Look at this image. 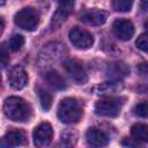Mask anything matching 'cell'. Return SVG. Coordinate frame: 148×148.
Listing matches in <instances>:
<instances>
[{"instance_id": "1", "label": "cell", "mask_w": 148, "mask_h": 148, "mask_svg": "<svg viewBox=\"0 0 148 148\" xmlns=\"http://www.w3.org/2000/svg\"><path fill=\"white\" fill-rule=\"evenodd\" d=\"M5 114L13 121H27L31 117L30 105L21 97L12 96L5 101Z\"/></svg>"}, {"instance_id": "2", "label": "cell", "mask_w": 148, "mask_h": 148, "mask_svg": "<svg viewBox=\"0 0 148 148\" xmlns=\"http://www.w3.org/2000/svg\"><path fill=\"white\" fill-rule=\"evenodd\" d=\"M82 117L81 104L75 98H65L58 106V118L65 124L79 123Z\"/></svg>"}, {"instance_id": "3", "label": "cell", "mask_w": 148, "mask_h": 148, "mask_svg": "<svg viewBox=\"0 0 148 148\" xmlns=\"http://www.w3.org/2000/svg\"><path fill=\"white\" fill-rule=\"evenodd\" d=\"M14 22L21 29H24L28 31H34L37 28L38 22H39L38 13L31 7H25L15 14Z\"/></svg>"}, {"instance_id": "4", "label": "cell", "mask_w": 148, "mask_h": 148, "mask_svg": "<svg viewBox=\"0 0 148 148\" xmlns=\"http://www.w3.org/2000/svg\"><path fill=\"white\" fill-rule=\"evenodd\" d=\"M123 99L121 98H105L96 103L95 112L102 117H117L121 110Z\"/></svg>"}, {"instance_id": "5", "label": "cell", "mask_w": 148, "mask_h": 148, "mask_svg": "<svg viewBox=\"0 0 148 148\" xmlns=\"http://www.w3.org/2000/svg\"><path fill=\"white\" fill-rule=\"evenodd\" d=\"M69 40L72 42V44L80 49V50H87V49H90L94 44V37L92 35L82 29V28H73L71 31H69Z\"/></svg>"}, {"instance_id": "6", "label": "cell", "mask_w": 148, "mask_h": 148, "mask_svg": "<svg viewBox=\"0 0 148 148\" xmlns=\"http://www.w3.org/2000/svg\"><path fill=\"white\" fill-rule=\"evenodd\" d=\"M64 68L69 75V77L77 84H83L88 80L87 72L83 67V65L74 59H67L64 61Z\"/></svg>"}, {"instance_id": "7", "label": "cell", "mask_w": 148, "mask_h": 148, "mask_svg": "<svg viewBox=\"0 0 148 148\" xmlns=\"http://www.w3.org/2000/svg\"><path fill=\"white\" fill-rule=\"evenodd\" d=\"M32 138H34V143L37 147H45L49 146L52 141L53 138V130L52 126L49 123H42L39 124L34 133H32Z\"/></svg>"}, {"instance_id": "8", "label": "cell", "mask_w": 148, "mask_h": 148, "mask_svg": "<svg viewBox=\"0 0 148 148\" xmlns=\"http://www.w3.org/2000/svg\"><path fill=\"white\" fill-rule=\"evenodd\" d=\"M8 82L10 87L16 90L23 89L28 83V74L24 68L20 65L12 67L8 73Z\"/></svg>"}, {"instance_id": "9", "label": "cell", "mask_w": 148, "mask_h": 148, "mask_svg": "<svg viewBox=\"0 0 148 148\" xmlns=\"http://www.w3.org/2000/svg\"><path fill=\"white\" fill-rule=\"evenodd\" d=\"M113 34L120 39V40H128L134 35V25L131 21L118 18L112 24Z\"/></svg>"}, {"instance_id": "10", "label": "cell", "mask_w": 148, "mask_h": 148, "mask_svg": "<svg viewBox=\"0 0 148 148\" xmlns=\"http://www.w3.org/2000/svg\"><path fill=\"white\" fill-rule=\"evenodd\" d=\"M108 17L106 12L102 10V9H86L83 12H81L79 18L80 21H82L86 24H90V25H102L103 23H105Z\"/></svg>"}, {"instance_id": "11", "label": "cell", "mask_w": 148, "mask_h": 148, "mask_svg": "<svg viewBox=\"0 0 148 148\" xmlns=\"http://www.w3.org/2000/svg\"><path fill=\"white\" fill-rule=\"evenodd\" d=\"M74 5L75 3L73 1H62V2H59L58 10L53 14V17H52V21H51V29L52 30L57 29L58 27H60L64 21H66V17L72 12Z\"/></svg>"}, {"instance_id": "12", "label": "cell", "mask_w": 148, "mask_h": 148, "mask_svg": "<svg viewBox=\"0 0 148 148\" xmlns=\"http://www.w3.org/2000/svg\"><path fill=\"white\" fill-rule=\"evenodd\" d=\"M25 142V135L21 130H10L1 139V148H15Z\"/></svg>"}, {"instance_id": "13", "label": "cell", "mask_w": 148, "mask_h": 148, "mask_svg": "<svg viewBox=\"0 0 148 148\" xmlns=\"http://www.w3.org/2000/svg\"><path fill=\"white\" fill-rule=\"evenodd\" d=\"M86 139H87V142L91 147H95V148L103 147V146L108 145V142H109V136L106 135V133L98 128L88 130V132L86 134Z\"/></svg>"}, {"instance_id": "14", "label": "cell", "mask_w": 148, "mask_h": 148, "mask_svg": "<svg viewBox=\"0 0 148 148\" xmlns=\"http://www.w3.org/2000/svg\"><path fill=\"white\" fill-rule=\"evenodd\" d=\"M123 84L120 81H114V80H111V81H108V82H103V83H99L98 86L95 87V92L97 95H101V96H109V95H112V94H116V92H119L121 89H123Z\"/></svg>"}, {"instance_id": "15", "label": "cell", "mask_w": 148, "mask_h": 148, "mask_svg": "<svg viewBox=\"0 0 148 148\" xmlns=\"http://www.w3.org/2000/svg\"><path fill=\"white\" fill-rule=\"evenodd\" d=\"M106 74L114 81H119L121 77L126 76L127 74H130V68L126 64L117 61V62H111L108 66L106 69Z\"/></svg>"}, {"instance_id": "16", "label": "cell", "mask_w": 148, "mask_h": 148, "mask_svg": "<svg viewBox=\"0 0 148 148\" xmlns=\"http://www.w3.org/2000/svg\"><path fill=\"white\" fill-rule=\"evenodd\" d=\"M44 80H45V82H46L50 87H52L53 89L62 90V89L66 88V82H65L64 77H62L59 73H57V72H54V71H50V72L45 73Z\"/></svg>"}, {"instance_id": "17", "label": "cell", "mask_w": 148, "mask_h": 148, "mask_svg": "<svg viewBox=\"0 0 148 148\" xmlns=\"http://www.w3.org/2000/svg\"><path fill=\"white\" fill-rule=\"evenodd\" d=\"M131 133L133 138L138 141H148V125L135 124L132 126Z\"/></svg>"}, {"instance_id": "18", "label": "cell", "mask_w": 148, "mask_h": 148, "mask_svg": "<svg viewBox=\"0 0 148 148\" xmlns=\"http://www.w3.org/2000/svg\"><path fill=\"white\" fill-rule=\"evenodd\" d=\"M38 97H39V102H40V105L42 108L47 111L50 110L51 105H52V96L50 92H47L45 89H42V88H38Z\"/></svg>"}, {"instance_id": "19", "label": "cell", "mask_w": 148, "mask_h": 148, "mask_svg": "<svg viewBox=\"0 0 148 148\" xmlns=\"http://www.w3.org/2000/svg\"><path fill=\"white\" fill-rule=\"evenodd\" d=\"M24 45V37L22 35H13L9 39V47L12 51H18Z\"/></svg>"}, {"instance_id": "20", "label": "cell", "mask_w": 148, "mask_h": 148, "mask_svg": "<svg viewBox=\"0 0 148 148\" xmlns=\"http://www.w3.org/2000/svg\"><path fill=\"white\" fill-rule=\"evenodd\" d=\"M133 1H128V0H114L112 2L113 8L117 12H128L132 8Z\"/></svg>"}, {"instance_id": "21", "label": "cell", "mask_w": 148, "mask_h": 148, "mask_svg": "<svg viewBox=\"0 0 148 148\" xmlns=\"http://www.w3.org/2000/svg\"><path fill=\"white\" fill-rule=\"evenodd\" d=\"M134 113L139 117H143V118H148V102H141L138 103L134 106Z\"/></svg>"}, {"instance_id": "22", "label": "cell", "mask_w": 148, "mask_h": 148, "mask_svg": "<svg viewBox=\"0 0 148 148\" xmlns=\"http://www.w3.org/2000/svg\"><path fill=\"white\" fill-rule=\"evenodd\" d=\"M136 46L141 51L148 53V31L141 34L136 39Z\"/></svg>"}, {"instance_id": "23", "label": "cell", "mask_w": 148, "mask_h": 148, "mask_svg": "<svg viewBox=\"0 0 148 148\" xmlns=\"http://www.w3.org/2000/svg\"><path fill=\"white\" fill-rule=\"evenodd\" d=\"M0 56H1V66L6 67L7 64L9 62V56L7 53V50L5 47V44L1 45V51H0Z\"/></svg>"}, {"instance_id": "24", "label": "cell", "mask_w": 148, "mask_h": 148, "mask_svg": "<svg viewBox=\"0 0 148 148\" xmlns=\"http://www.w3.org/2000/svg\"><path fill=\"white\" fill-rule=\"evenodd\" d=\"M138 72L141 75H148V62H142L138 66Z\"/></svg>"}, {"instance_id": "25", "label": "cell", "mask_w": 148, "mask_h": 148, "mask_svg": "<svg viewBox=\"0 0 148 148\" xmlns=\"http://www.w3.org/2000/svg\"><path fill=\"white\" fill-rule=\"evenodd\" d=\"M54 148H73V146H71L67 141H64V142H61V143L57 145Z\"/></svg>"}, {"instance_id": "26", "label": "cell", "mask_w": 148, "mask_h": 148, "mask_svg": "<svg viewBox=\"0 0 148 148\" xmlns=\"http://www.w3.org/2000/svg\"><path fill=\"white\" fill-rule=\"evenodd\" d=\"M141 6H142V8H143V7H148V1H143V2H141Z\"/></svg>"}, {"instance_id": "27", "label": "cell", "mask_w": 148, "mask_h": 148, "mask_svg": "<svg viewBox=\"0 0 148 148\" xmlns=\"http://www.w3.org/2000/svg\"><path fill=\"white\" fill-rule=\"evenodd\" d=\"M145 28H147V29H148V20L145 22Z\"/></svg>"}]
</instances>
